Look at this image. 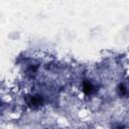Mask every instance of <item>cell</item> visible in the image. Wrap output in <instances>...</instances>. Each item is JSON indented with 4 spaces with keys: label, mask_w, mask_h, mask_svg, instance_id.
<instances>
[{
    "label": "cell",
    "mask_w": 129,
    "mask_h": 129,
    "mask_svg": "<svg viewBox=\"0 0 129 129\" xmlns=\"http://www.w3.org/2000/svg\"><path fill=\"white\" fill-rule=\"evenodd\" d=\"M94 89L95 88L91 83H89V82L84 83V91H85L86 94H91L92 92H94Z\"/></svg>",
    "instance_id": "obj_1"
},
{
    "label": "cell",
    "mask_w": 129,
    "mask_h": 129,
    "mask_svg": "<svg viewBox=\"0 0 129 129\" xmlns=\"http://www.w3.org/2000/svg\"><path fill=\"white\" fill-rule=\"evenodd\" d=\"M40 103H41V98L39 96H33L31 98V102H30L31 105H40Z\"/></svg>",
    "instance_id": "obj_2"
},
{
    "label": "cell",
    "mask_w": 129,
    "mask_h": 129,
    "mask_svg": "<svg viewBox=\"0 0 129 129\" xmlns=\"http://www.w3.org/2000/svg\"><path fill=\"white\" fill-rule=\"evenodd\" d=\"M119 92H120V95H121V96H124V95H126L127 90H126V88H125L123 85H120V86H119Z\"/></svg>",
    "instance_id": "obj_3"
}]
</instances>
